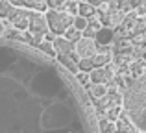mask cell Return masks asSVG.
I'll return each mask as SVG.
<instances>
[{"label":"cell","mask_w":146,"mask_h":133,"mask_svg":"<svg viewBox=\"0 0 146 133\" xmlns=\"http://www.w3.org/2000/svg\"><path fill=\"white\" fill-rule=\"evenodd\" d=\"M0 133H100L83 83L56 58L0 37Z\"/></svg>","instance_id":"cell-1"},{"label":"cell","mask_w":146,"mask_h":133,"mask_svg":"<svg viewBox=\"0 0 146 133\" xmlns=\"http://www.w3.org/2000/svg\"><path fill=\"white\" fill-rule=\"evenodd\" d=\"M122 109L128 122L141 133H146V70L128 81L122 94Z\"/></svg>","instance_id":"cell-2"},{"label":"cell","mask_w":146,"mask_h":133,"mask_svg":"<svg viewBox=\"0 0 146 133\" xmlns=\"http://www.w3.org/2000/svg\"><path fill=\"white\" fill-rule=\"evenodd\" d=\"M44 17H46L48 32L56 37H63V33L70 28L72 21H74V17H70V15L63 9H48L46 13H44Z\"/></svg>","instance_id":"cell-3"},{"label":"cell","mask_w":146,"mask_h":133,"mask_svg":"<svg viewBox=\"0 0 146 133\" xmlns=\"http://www.w3.org/2000/svg\"><path fill=\"white\" fill-rule=\"evenodd\" d=\"M115 76H117V65L113 63H107L106 67L100 68H93L89 72V83L94 85V83H102V85H107L109 81H113Z\"/></svg>","instance_id":"cell-4"},{"label":"cell","mask_w":146,"mask_h":133,"mask_svg":"<svg viewBox=\"0 0 146 133\" xmlns=\"http://www.w3.org/2000/svg\"><path fill=\"white\" fill-rule=\"evenodd\" d=\"M98 52V46L94 43V39H87L82 37L78 43H74V56L78 58V61L82 59H93Z\"/></svg>","instance_id":"cell-5"},{"label":"cell","mask_w":146,"mask_h":133,"mask_svg":"<svg viewBox=\"0 0 146 133\" xmlns=\"http://www.w3.org/2000/svg\"><path fill=\"white\" fill-rule=\"evenodd\" d=\"M28 33H32V35H39V37H44L48 33V24H46V17H44V13L30 11Z\"/></svg>","instance_id":"cell-6"},{"label":"cell","mask_w":146,"mask_h":133,"mask_svg":"<svg viewBox=\"0 0 146 133\" xmlns=\"http://www.w3.org/2000/svg\"><path fill=\"white\" fill-rule=\"evenodd\" d=\"M7 24L11 28H15L17 32H26L28 30V22H30V9H17L11 13V17L7 19Z\"/></svg>","instance_id":"cell-7"},{"label":"cell","mask_w":146,"mask_h":133,"mask_svg":"<svg viewBox=\"0 0 146 133\" xmlns=\"http://www.w3.org/2000/svg\"><path fill=\"white\" fill-rule=\"evenodd\" d=\"M52 48L56 58H67V56H74V44L68 43L65 37H54L52 39Z\"/></svg>","instance_id":"cell-8"},{"label":"cell","mask_w":146,"mask_h":133,"mask_svg":"<svg viewBox=\"0 0 146 133\" xmlns=\"http://www.w3.org/2000/svg\"><path fill=\"white\" fill-rule=\"evenodd\" d=\"M113 37H115L113 30L102 28V30L96 33V37H94V43H96V46H111V41H113Z\"/></svg>","instance_id":"cell-9"},{"label":"cell","mask_w":146,"mask_h":133,"mask_svg":"<svg viewBox=\"0 0 146 133\" xmlns=\"http://www.w3.org/2000/svg\"><path fill=\"white\" fill-rule=\"evenodd\" d=\"M109 93V85H102V83H94V85L89 87V94L96 100H102L106 94Z\"/></svg>","instance_id":"cell-10"},{"label":"cell","mask_w":146,"mask_h":133,"mask_svg":"<svg viewBox=\"0 0 146 133\" xmlns=\"http://www.w3.org/2000/svg\"><path fill=\"white\" fill-rule=\"evenodd\" d=\"M94 15H96V9H94L91 4H87V2H80L78 4V17H83V19H93Z\"/></svg>","instance_id":"cell-11"},{"label":"cell","mask_w":146,"mask_h":133,"mask_svg":"<svg viewBox=\"0 0 146 133\" xmlns=\"http://www.w3.org/2000/svg\"><path fill=\"white\" fill-rule=\"evenodd\" d=\"M107 63H111V54L96 52V56L93 58V67H94V68H100V67H106Z\"/></svg>","instance_id":"cell-12"},{"label":"cell","mask_w":146,"mask_h":133,"mask_svg":"<svg viewBox=\"0 0 146 133\" xmlns=\"http://www.w3.org/2000/svg\"><path fill=\"white\" fill-rule=\"evenodd\" d=\"M13 11H15V7L7 0H0V21H7Z\"/></svg>","instance_id":"cell-13"},{"label":"cell","mask_w":146,"mask_h":133,"mask_svg":"<svg viewBox=\"0 0 146 133\" xmlns=\"http://www.w3.org/2000/svg\"><path fill=\"white\" fill-rule=\"evenodd\" d=\"M104 115H106V120H109V122H117V120L120 118V115H122V105H117V107H107Z\"/></svg>","instance_id":"cell-14"},{"label":"cell","mask_w":146,"mask_h":133,"mask_svg":"<svg viewBox=\"0 0 146 133\" xmlns=\"http://www.w3.org/2000/svg\"><path fill=\"white\" fill-rule=\"evenodd\" d=\"M63 37L68 41V43H72V44H74V43H78V41L82 39V32H78V30H76L74 26H70V28H68L67 32L63 33Z\"/></svg>","instance_id":"cell-15"},{"label":"cell","mask_w":146,"mask_h":133,"mask_svg":"<svg viewBox=\"0 0 146 133\" xmlns=\"http://www.w3.org/2000/svg\"><path fill=\"white\" fill-rule=\"evenodd\" d=\"M78 0H67V4H65L63 11H67L70 17H78Z\"/></svg>","instance_id":"cell-16"},{"label":"cell","mask_w":146,"mask_h":133,"mask_svg":"<svg viewBox=\"0 0 146 133\" xmlns=\"http://www.w3.org/2000/svg\"><path fill=\"white\" fill-rule=\"evenodd\" d=\"M100 133H117V124L109 122V120H102V124H98Z\"/></svg>","instance_id":"cell-17"},{"label":"cell","mask_w":146,"mask_h":133,"mask_svg":"<svg viewBox=\"0 0 146 133\" xmlns=\"http://www.w3.org/2000/svg\"><path fill=\"white\" fill-rule=\"evenodd\" d=\"M87 24H89V21L83 17H74V21H72V26H74L78 32H83V30L87 28Z\"/></svg>","instance_id":"cell-18"},{"label":"cell","mask_w":146,"mask_h":133,"mask_svg":"<svg viewBox=\"0 0 146 133\" xmlns=\"http://www.w3.org/2000/svg\"><path fill=\"white\" fill-rule=\"evenodd\" d=\"M44 4H46L48 9H63L67 0H44Z\"/></svg>","instance_id":"cell-19"},{"label":"cell","mask_w":146,"mask_h":133,"mask_svg":"<svg viewBox=\"0 0 146 133\" xmlns=\"http://www.w3.org/2000/svg\"><path fill=\"white\" fill-rule=\"evenodd\" d=\"M78 68L80 70H93V59H82V61H78Z\"/></svg>","instance_id":"cell-20"},{"label":"cell","mask_w":146,"mask_h":133,"mask_svg":"<svg viewBox=\"0 0 146 133\" xmlns=\"http://www.w3.org/2000/svg\"><path fill=\"white\" fill-rule=\"evenodd\" d=\"M85 2H87V4H91V6H93L94 9H96L100 4H102V0H85Z\"/></svg>","instance_id":"cell-21"},{"label":"cell","mask_w":146,"mask_h":133,"mask_svg":"<svg viewBox=\"0 0 146 133\" xmlns=\"http://www.w3.org/2000/svg\"><path fill=\"white\" fill-rule=\"evenodd\" d=\"M37 2H44V0H37Z\"/></svg>","instance_id":"cell-22"},{"label":"cell","mask_w":146,"mask_h":133,"mask_svg":"<svg viewBox=\"0 0 146 133\" xmlns=\"http://www.w3.org/2000/svg\"><path fill=\"white\" fill-rule=\"evenodd\" d=\"M144 58H146V50H144Z\"/></svg>","instance_id":"cell-23"}]
</instances>
